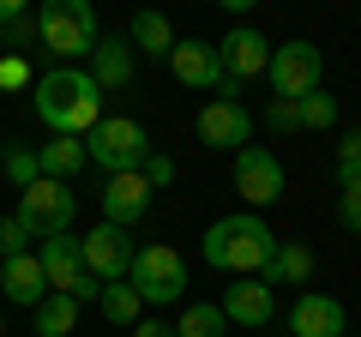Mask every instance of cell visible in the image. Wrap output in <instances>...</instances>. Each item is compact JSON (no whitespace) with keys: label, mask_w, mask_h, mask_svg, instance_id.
Instances as JSON below:
<instances>
[{"label":"cell","mask_w":361,"mask_h":337,"mask_svg":"<svg viewBox=\"0 0 361 337\" xmlns=\"http://www.w3.org/2000/svg\"><path fill=\"white\" fill-rule=\"evenodd\" d=\"M37 259H42V277H49L54 295H73L78 307L103 295V283L85 271V241H78V235H54V241H42Z\"/></svg>","instance_id":"6"},{"label":"cell","mask_w":361,"mask_h":337,"mask_svg":"<svg viewBox=\"0 0 361 337\" xmlns=\"http://www.w3.org/2000/svg\"><path fill=\"white\" fill-rule=\"evenodd\" d=\"M361 181V127H349L343 139H337V187Z\"/></svg>","instance_id":"28"},{"label":"cell","mask_w":361,"mask_h":337,"mask_svg":"<svg viewBox=\"0 0 361 337\" xmlns=\"http://www.w3.org/2000/svg\"><path fill=\"white\" fill-rule=\"evenodd\" d=\"M325 127H337V97L331 91L301 97V133H325Z\"/></svg>","instance_id":"26"},{"label":"cell","mask_w":361,"mask_h":337,"mask_svg":"<svg viewBox=\"0 0 361 337\" xmlns=\"http://www.w3.org/2000/svg\"><path fill=\"white\" fill-rule=\"evenodd\" d=\"M78 325V301L73 295H42V307H37V337H66Z\"/></svg>","instance_id":"24"},{"label":"cell","mask_w":361,"mask_h":337,"mask_svg":"<svg viewBox=\"0 0 361 337\" xmlns=\"http://www.w3.org/2000/svg\"><path fill=\"white\" fill-rule=\"evenodd\" d=\"M343 337H349V331H343Z\"/></svg>","instance_id":"35"},{"label":"cell","mask_w":361,"mask_h":337,"mask_svg":"<svg viewBox=\"0 0 361 337\" xmlns=\"http://www.w3.org/2000/svg\"><path fill=\"white\" fill-rule=\"evenodd\" d=\"M97 307H103L109 325H139V319H145V301H139V289H133L127 277H121V283H103Z\"/></svg>","instance_id":"23"},{"label":"cell","mask_w":361,"mask_h":337,"mask_svg":"<svg viewBox=\"0 0 361 337\" xmlns=\"http://www.w3.org/2000/svg\"><path fill=\"white\" fill-rule=\"evenodd\" d=\"M133 73H139V54H133L127 37H103L97 42V54H90V78H97V91H127Z\"/></svg>","instance_id":"17"},{"label":"cell","mask_w":361,"mask_h":337,"mask_svg":"<svg viewBox=\"0 0 361 337\" xmlns=\"http://www.w3.org/2000/svg\"><path fill=\"white\" fill-rule=\"evenodd\" d=\"M18 217L30 223V235L54 241V235H66V229H73L78 199H73V187H66V181H49V175H37V181H30L25 193H18Z\"/></svg>","instance_id":"8"},{"label":"cell","mask_w":361,"mask_h":337,"mask_svg":"<svg viewBox=\"0 0 361 337\" xmlns=\"http://www.w3.org/2000/svg\"><path fill=\"white\" fill-rule=\"evenodd\" d=\"M217 61H223V78H229V103H235V91H241L247 78H259V73H271V37L265 30H253V25H235L229 37L217 42Z\"/></svg>","instance_id":"9"},{"label":"cell","mask_w":361,"mask_h":337,"mask_svg":"<svg viewBox=\"0 0 361 337\" xmlns=\"http://www.w3.org/2000/svg\"><path fill=\"white\" fill-rule=\"evenodd\" d=\"M337 223H343L349 235H361V181L337 187Z\"/></svg>","instance_id":"30"},{"label":"cell","mask_w":361,"mask_h":337,"mask_svg":"<svg viewBox=\"0 0 361 337\" xmlns=\"http://www.w3.org/2000/svg\"><path fill=\"white\" fill-rule=\"evenodd\" d=\"M265 127H271V133H301V103L271 97V103H265Z\"/></svg>","instance_id":"29"},{"label":"cell","mask_w":361,"mask_h":337,"mask_svg":"<svg viewBox=\"0 0 361 337\" xmlns=\"http://www.w3.org/2000/svg\"><path fill=\"white\" fill-rule=\"evenodd\" d=\"M199 253H205V265H217V271L253 277V271H265L271 253H277V229H271L259 211H235V217H217L205 229Z\"/></svg>","instance_id":"2"},{"label":"cell","mask_w":361,"mask_h":337,"mask_svg":"<svg viewBox=\"0 0 361 337\" xmlns=\"http://www.w3.org/2000/svg\"><path fill=\"white\" fill-rule=\"evenodd\" d=\"M283 163H277V151H265V145H247V151H235V193L247 199L253 211L277 205L283 199Z\"/></svg>","instance_id":"10"},{"label":"cell","mask_w":361,"mask_h":337,"mask_svg":"<svg viewBox=\"0 0 361 337\" xmlns=\"http://www.w3.org/2000/svg\"><path fill=\"white\" fill-rule=\"evenodd\" d=\"M199 145H211V151H247L253 145V115L241 103H229V97H211L199 109Z\"/></svg>","instance_id":"13"},{"label":"cell","mask_w":361,"mask_h":337,"mask_svg":"<svg viewBox=\"0 0 361 337\" xmlns=\"http://www.w3.org/2000/svg\"><path fill=\"white\" fill-rule=\"evenodd\" d=\"M0 85H25V61H18V54L0 61Z\"/></svg>","instance_id":"33"},{"label":"cell","mask_w":361,"mask_h":337,"mask_svg":"<svg viewBox=\"0 0 361 337\" xmlns=\"http://www.w3.org/2000/svg\"><path fill=\"white\" fill-rule=\"evenodd\" d=\"M127 42H133V54H139V61H169V54H175V30H169L163 13H133Z\"/></svg>","instance_id":"20"},{"label":"cell","mask_w":361,"mask_h":337,"mask_svg":"<svg viewBox=\"0 0 361 337\" xmlns=\"http://www.w3.org/2000/svg\"><path fill=\"white\" fill-rule=\"evenodd\" d=\"M133 337H175V325H169V319H139Z\"/></svg>","instance_id":"32"},{"label":"cell","mask_w":361,"mask_h":337,"mask_svg":"<svg viewBox=\"0 0 361 337\" xmlns=\"http://www.w3.org/2000/svg\"><path fill=\"white\" fill-rule=\"evenodd\" d=\"M139 175H145V187L157 193V187H169V181H175V163H169L163 151H151V157H145V168H139Z\"/></svg>","instance_id":"31"},{"label":"cell","mask_w":361,"mask_h":337,"mask_svg":"<svg viewBox=\"0 0 361 337\" xmlns=\"http://www.w3.org/2000/svg\"><path fill=\"white\" fill-rule=\"evenodd\" d=\"M85 151H90V163L103 168V175H139L145 157H151V133H145L133 115H103L97 127H90Z\"/></svg>","instance_id":"4"},{"label":"cell","mask_w":361,"mask_h":337,"mask_svg":"<svg viewBox=\"0 0 361 337\" xmlns=\"http://www.w3.org/2000/svg\"><path fill=\"white\" fill-rule=\"evenodd\" d=\"M0 168H6V181L18 187V193H25L30 181H37L42 168H37V151H25V145H6V157H0Z\"/></svg>","instance_id":"27"},{"label":"cell","mask_w":361,"mask_h":337,"mask_svg":"<svg viewBox=\"0 0 361 337\" xmlns=\"http://www.w3.org/2000/svg\"><path fill=\"white\" fill-rule=\"evenodd\" d=\"M0 337H6V313H0Z\"/></svg>","instance_id":"34"},{"label":"cell","mask_w":361,"mask_h":337,"mask_svg":"<svg viewBox=\"0 0 361 337\" xmlns=\"http://www.w3.org/2000/svg\"><path fill=\"white\" fill-rule=\"evenodd\" d=\"M103 223H115V229H133V223L151 217V187H145V175H109L103 193Z\"/></svg>","instance_id":"16"},{"label":"cell","mask_w":361,"mask_h":337,"mask_svg":"<svg viewBox=\"0 0 361 337\" xmlns=\"http://www.w3.org/2000/svg\"><path fill=\"white\" fill-rule=\"evenodd\" d=\"M271 91L277 97H289V103H301V97H313V91H325V54L313 49L307 37H295V42H283V49H271Z\"/></svg>","instance_id":"7"},{"label":"cell","mask_w":361,"mask_h":337,"mask_svg":"<svg viewBox=\"0 0 361 337\" xmlns=\"http://www.w3.org/2000/svg\"><path fill=\"white\" fill-rule=\"evenodd\" d=\"M37 42L54 61H90L97 42H103L90 0H49V6H37Z\"/></svg>","instance_id":"3"},{"label":"cell","mask_w":361,"mask_h":337,"mask_svg":"<svg viewBox=\"0 0 361 337\" xmlns=\"http://www.w3.org/2000/svg\"><path fill=\"white\" fill-rule=\"evenodd\" d=\"M37 121L49 127V139H90V127L103 121V91L90 66H54L37 78Z\"/></svg>","instance_id":"1"},{"label":"cell","mask_w":361,"mask_h":337,"mask_svg":"<svg viewBox=\"0 0 361 337\" xmlns=\"http://www.w3.org/2000/svg\"><path fill=\"white\" fill-rule=\"evenodd\" d=\"M133 229H115V223H97V229H85V271L97 277V283H121V277L133 271Z\"/></svg>","instance_id":"11"},{"label":"cell","mask_w":361,"mask_h":337,"mask_svg":"<svg viewBox=\"0 0 361 337\" xmlns=\"http://www.w3.org/2000/svg\"><path fill=\"white\" fill-rule=\"evenodd\" d=\"M349 331V313L337 295L325 289H301L295 307H289V337H343Z\"/></svg>","instance_id":"14"},{"label":"cell","mask_w":361,"mask_h":337,"mask_svg":"<svg viewBox=\"0 0 361 337\" xmlns=\"http://www.w3.org/2000/svg\"><path fill=\"white\" fill-rule=\"evenodd\" d=\"M85 163H90L85 139H49V145H37V168L49 175V181H73Z\"/></svg>","instance_id":"21"},{"label":"cell","mask_w":361,"mask_h":337,"mask_svg":"<svg viewBox=\"0 0 361 337\" xmlns=\"http://www.w3.org/2000/svg\"><path fill=\"white\" fill-rule=\"evenodd\" d=\"M169 73L187 85V91H229V78H223V61H217V42L205 37H180L175 54H169Z\"/></svg>","instance_id":"12"},{"label":"cell","mask_w":361,"mask_h":337,"mask_svg":"<svg viewBox=\"0 0 361 337\" xmlns=\"http://www.w3.org/2000/svg\"><path fill=\"white\" fill-rule=\"evenodd\" d=\"M127 283L139 289V301H145V307H169V301H180V289H187V265H180V253H175V247L151 241V247H139V253H133Z\"/></svg>","instance_id":"5"},{"label":"cell","mask_w":361,"mask_h":337,"mask_svg":"<svg viewBox=\"0 0 361 337\" xmlns=\"http://www.w3.org/2000/svg\"><path fill=\"white\" fill-rule=\"evenodd\" d=\"M30 241H37V235H30V223L18 217V211H13V217H0V265H6V259H25V253H37Z\"/></svg>","instance_id":"25"},{"label":"cell","mask_w":361,"mask_h":337,"mask_svg":"<svg viewBox=\"0 0 361 337\" xmlns=\"http://www.w3.org/2000/svg\"><path fill=\"white\" fill-rule=\"evenodd\" d=\"M217 307H223V319H229V325L265 331V325H271V313H277V289H271L265 277H235V283H229V295H223Z\"/></svg>","instance_id":"15"},{"label":"cell","mask_w":361,"mask_h":337,"mask_svg":"<svg viewBox=\"0 0 361 337\" xmlns=\"http://www.w3.org/2000/svg\"><path fill=\"white\" fill-rule=\"evenodd\" d=\"M42 295H49V277H42V259H37V253L0 265V301H13V307H30V313H37Z\"/></svg>","instance_id":"18"},{"label":"cell","mask_w":361,"mask_h":337,"mask_svg":"<svg viewBox=\"0 0 361 337\" xmlns=\"http://www.w3.org/2000/svg\"><path fill=\"white\" fill-rule=\"evenodd\" d=\"M313 277V247L307 241H277V253H271V265H265V283L277 289H301Z\"/></svg>","instance_id":"19"},{"label":"cell","mask_w":361,"mask_h":337,"mask_svg":"<svg viewBox=\"0 0 361 337\" xmlns=\"http://www.w3.org/2000/svg\"><path fill=\"white\" fill-rule=\"evenodd\" d=\"M175 337H229V319L217 301H187L175 319Z\"/></svg>","instance_id":"22"}]
</instances>
